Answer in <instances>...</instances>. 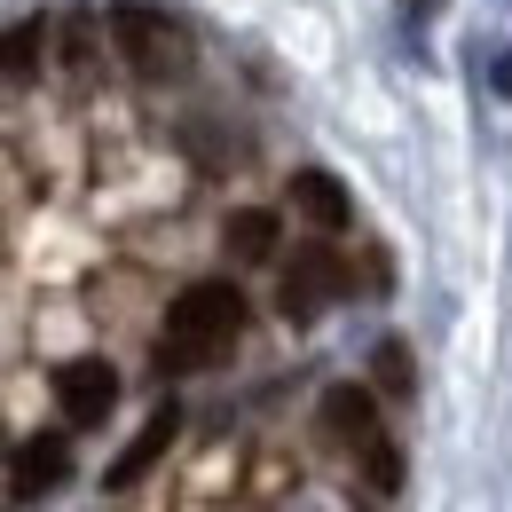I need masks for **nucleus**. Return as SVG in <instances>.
<instances>
[{
  "label": "nucleus",
  "instance_id": "obj_1",
  "mask_svg": "<svg viewBox=\"0 0 512 512\" xmlns=\"http://www.w3.org/2000/svg\"><path fill=\"white\" fill-rule=\"evenodd\" d=\"M237 331H245V292L221 284V276H205V284H190V292L166 308L158 363H166V371H213V363L237 347Z\"/></svg>",
  "mask_w": 512,
  "mask_h": 512
},
{
  "label": "nucleus",
  "instance_id": "obj_2",
  "mask_svg": "<svg viewBox=\"0 0 512 512\" xmlns=\"http://www.w3.org/2000/svg\"><path fill=\"white\" fill-rule=\"evenodd\" d=\"M111 40H119V56L134 64V79H182L197 64L190 24L166 16V8H150V0H119L111 8Z\"/></svg>",
  "mask_w": 512,
  "mask_h": 512
},
{
  "label": "nucleus",
  "instance_id": "obj_3",
  "mask_svg": "<svg viewBox=\"0 0 512 512\" xmlns=\"http://www.w3.org/2000/svg\"><path fill=\"white\" fill-rule=\"evenodd\" d=\"M56 410H64V426H103L119 410V371L103 355H71L56 371Z\"/></svg>",
  "mask_w": 512,
  "mask_h": 512
},
{
  "label": "nucleus",
  "instance_id": "obj_4",
  "mask_svg": "<svg viewBox=\"0 0 512 512\" xmlns=\"http://www.w3.org/2000/svg\"><path fill=\"white\" fill-rule=\"evenodd\" d=\"M339 284H347V268H339V253H323V245H308V253L284 268V284H276V308H284V323H316L331 300H339Z\"/></svg>",
  "mask_w": 512,
  "mask_h": 512
},
{
  "label": "nucleus",
  "instance_id": "obj_5",
  "mask_svg": "<svg viewBox=\"0 0 512 512\" xmlns=\"http://www.w3.org/2000/svg\"><path fill=\"white\" fill-rule=\"evenodd\" d=\"M64 481H71V442H64V434H32V442H16V457H8V497H16V505L48 497V489H64Z\"/></svg>",
  "mask_w": 512,
  "mask_h": 512
},
{
  "label": "nucleus",
  "instance_id": "obj_6",
  "mask_svg": "<svg viewBox=\"0 0 512 512\" xmlns=\"http://www.w3.org/2000/svg\"><path fill=\"white\" fill-rule=\"evenodd\" d=\"M323 434H331L339 449H355V457H363V449H379L386 442L379 402H371L363 386H323Z\"/></svg>",
  "mask_w": 512,
  "mask_h": 512
},
{
  "label": "nucleus",
  "instance_id": "obj_7",
  "mask_svg": "<svg viewBox=\"0 0 512 512\" xmlns=\"http://www.w3.org/2000/svg\"><path fill=\"white\" fill-rule=\"evenodd\" d=\"M174 434H182V410H174V402H158V410L142 418V434H134V442L119 449V457H111L103 489H134V481H142V473H150V465H158V457L174 449Z\"/></svg>",
  "mask_w": 512,
  "mask_h": 512
},
{
  "label": "nucleus",
  "instance_id": "obj_8",
  "mask_svg": "<svg viewBox=\"0 0 512 512\" xmlns=\"http://www.w3.org/2000/svg\"><path fill=\"white\" fill-rule=\"evenodd\" d=\"M276 237H284V229H276L268 205H237V213L221 221V245H229L237 268H268V260H276Z\"/></svg>",
  "mask_w": 512,
  "mask_h": 512
},
{
  "label": "nucleus",
  "instance_id": "obj_9",
  "mask_svg": "<svg viewBox=\"0 0 512 512\" xmlns=\"http://www.w3.org/2000/svg\"><path fill=\"white\" fill-rule=\"evenodd\" d=\"M292 213H308L316 229H347V221H355V197L339 190V174L300 166V174H292Z\"/></svg>",
  "mask_w": 512,
  "mask_h": 512
},
{
  "label": "nucleus",
  "instance_id": "obj_10",
  "mask_svg": "<svg viewBox=\"0 0 512 512\" xmlns=\"http://www.w3.org/2000/svg\"><path fill=\"white\" fill-rule=\"evenodd\" d=\"M48 40H56L48 16H16V24H8V87H32V71H40V56H48Z\"/></svg>",
  "mask_w": 512,
  "mask_h": 512
},
{
  "label": "nucleus",
  "instance_id": "obj_11",
  "mask_svg": "<svg viewBox=\"0 0 512 512\" xmlns=\"http://www.w3.org/2000/svg\"><path fill=\"white\" fill-rule=\"evenodd\" d=\"M371 379H379V394H394V402L418 394V371H410V347H402V339H379V347H371Z\"/></svg>",
  "mask_w": 512,
  "mask_h": 512
},
{
  "label": "nucleus",
  "instance_id": "obj_12",
  "mask_svg": "<svg viewBox=\"0 0 512 512\" xmlns=\"http://www.w3.org/2000/svg\"><path fill=\"white\" fill-rule=\"evenodd\" d=\"M56 40H64V71L71 79H95V16H87V8H71L64 24H56Z\"/></svg>",
  "mask_w": 512,
  "mask_h": 512
},
{
  "label": "nucleus",
  "instance_id": "obj_13",
  "mask_svg": "<svg viewBox=\"0 0 512 512\" xmlns=\"http://www.w3.org/2000/svg\"><path fill=\"white\" fill-rule=\"evenodd\" d=\"M355 465H363V489H371V497H402V449H394V442L363 449Z\"/></svg>",
  "mask_w": 512,
  "mask_h": 512
},
{
  "label": "nucleus",
  "instance_id": "obj_14",
  "mask_svg": "<svg viewBox=\"0 0 512 512\" xmlns=\"http://www.w3.org/2000/svg\"><path fill=\"white\" fill-rule=\"evenodd\" d=\"M489 87L512 103V48H489Z\"/></svg>",
  "mask_w": 512,
  "mask_h": 512
},
{
  "label": "nucleus",
  "instance_id": "obj_15",
  "mask_svg": "<svg viewBox=\"0 0 512 512\" xmlns=\"http://www.w3.org/2000/svg\"><path fill=\"white\" fill-rule=\"evenodd\" d=\"M402 8H410V16H434V8H442V0H402Z\"/></svg>",
  "mask_w": 512,
  "mask_h": 512
}]
</instances>
